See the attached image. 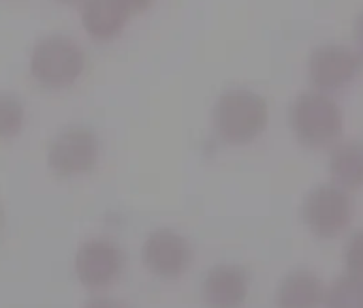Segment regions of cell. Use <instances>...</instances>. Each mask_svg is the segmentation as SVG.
<instances>
[{"instance_id": "ffe728a7", "label": "cell", "mask_w": 363, "mask_h": 308, "mask_svg": "<svg viewBox=\"0 0 363 308\" xmlns=\"http://www.w3.org/2000/svg\"><path fill=\"white\" fill-rule=\"evenodd\" d=\"M3 221H5V216H3V210H0V231H3Z\"/></svg>"}, {"instance_id": "ac0fdd59", "label": "cell", "mask_w": 363, "mask_h": 308, "mask_svg": "<svg viewBox=\"0 0 363 308\" xmlns=\"http://www.w3.org/2000/svg\"><path fill=\"white\" fill-rule=\"evenodd\" d=\"M352 35H354V43H357V50L363 54V11L357 16L354 20V28H352Z\"/></svg>"}, {"instance_id": "8fae6325", "label": "cell", "mask_w": 363, "mask_h": 308, "mask_svg": "<svg viewBox=\"0 0 363 308\" xmlns=\"http://www.w3.org/2000/svg\"><path fill=\"white\" fill-rule=\"evenodd\" d=\"M329 182L348 191H363V141L361 139H340L329 150L327 161Z\"/></svg>"}, {"instance_id": "52a82bcc", "label": "cell", "mask_w": 363, "mask_h": 308, "mask_svg": "<svg viewBox=\"0 0 363 308\" xmlns=\"http://www.w3.org/2000/svg\"><path fill=\"white\" fill-rule=\"evenodd\" d=\"M73 270L86 289H107L124 270V251L109 238H90L77 248Z\"/></svg>"}, {"instance_id": "3957f363", "label": "cell", "mask_w": 363, "mask_h": 308, "mask_svg": "<svg viewBox=\"0 0 363 308\" xmlns=\"http://www.w3.org/2000/svg\"><path fill=\"white\" fill-rule=\"evenodd\" d=\"M352 193L327 182L312 187L299 206L303 227L318 240H337L352 227L354 221Z\"/></svg>"}, {"instance_id": "7a4b0ae2", "label": "cell", "mask_w": 363, "mask_h": 308, "mask_svg": "<svg viewBox=\"0 0 363 308\" xmlns=\"http://www.w3.org/2000/svg\"><path fill=\"white\" fill-rule=\"evenodd\" d=\"M212 124L216 135L231 145H248L259 139L269 124V105L257 90L227 88L214 103Z\"/></svg>"}, {"instance_id": "d6986e66", "label": "cell", "mask_w": 363, "mask_h": 308, "mask_svg": "<svg viewBox=\"0 0 363 308\" xmlns=\"http://www.w3.org/2000/svg\"><path fill=\"white\" fill-rule=\"evenodd\" d=\"M58 3H62V5H71V3H82V0H58Z\"/></svg>"}, {"instance_id": "8992f818", "label": "cell", "mask_w": 363, "mask_h": 308, "mask_svg": "<svg viewBox=\"0 0 363 308\" xmlns=\"http://www.w3.org/2000/svg\"><path fill=\"white\" fill-rule=\"evenodd\" d=\"M101 157V143L88 126H67L60 131L48 150V167L62 178L90 174Z\"/></svg>"}, {"instance_id": "e0dca14e", "label": "cell", "mask_w": 363, "mask_h": 308, "mask_svg": "<svg viewBox=\"0 0 363 308\" xmlns=\"http://www.w3.org/2000/svg\"><path fill=\"white\" fill-rule=\"evenodd\" d=\"M84 308H126L122 302L113 299V297H105V295H96L92 299H88L84 304Z\"/></svg>"}, {"instance_id": "5bb4252c", "label": "cell", "mask_w": 363, "mask_h": 308, "mask_svg": "<svg viewBox=\"0 0 363 308\" xmlns=\"http://www.w3.org/2000/svg\"><path fill=\"white\" fill-rule=\"evenodd\" d=\"M26 120L24 103L13 92H0V139H13L22 133Z\"/></svg>"}, {"instance_id": "6da1fadb", "label": "cell", "mask_w": 363, "mask_h": 308, "mask_svg": "<svg viewBox=\"0 0 363 308\" xmlns=\"http://www.w3.org/2000/svg\"><path fill=\"white\" fill-rule=\"evenodd\" d=\"M289 128L308 150H331L344 137V111L333 94L320 90L299 92L289 107Z\"/></svg>"}, {"instance_id": "ba28073f", "label": "cell", "mask_w": 363, "mask_h": 308, "mask_svg": "<svg viewBox=\"0 0 363 308\" xmlns=\"http://www.w3.org/2000/svg\"><path fill=\"white\" fill-rule=\"evenodd\" d=\"M141 261L150 274L173 280L193 263V246L179 231L160 227L147 233L141 246Z\"/></svg>"}, {"instance_id": "2e32d148", "label": "cell", "mask_w": 363, "mask_h": 308, "mask_svg": "<svg viewBox=\"0 0 363 308\" xmlns=\"http://www.w3.org/2000/svg\"><path fill=\"white\" fill-rule=\"evenodd\" d=\"M116 3L130 16V13H141L154 5V0H116Z\"/></svg>"}, {"instance_id": "7c38bea8", "label": "cell", "mask_w": 363, "mask_h": 308, "mask_svg": "<svg viewBox=\"0 0 363 308\" xmlns=\"http://www.w3.org/2000/svg\"><path fill=\"white\" fill-rule=\"evenodd\" d=\"M128 22V13L116 0H84L82 26L94 41H111L122 35Z\"/></svg>"}, {"instance_id": "9c48e42d", "label": "cell", "mask_w": 363, "mask_h": 308, "mask_svg": "<svg viewBox=\"0 0 363 308\" xmlns=\"http://www.w3.org/2000/svg\"><path fill=\"white\" fill-rule=\"evenodd\" d=\"M250 295V274L235 263L214 265L201 285V297L208 308H242Z\"/></svg>"}, {"instance_id": "277c9868", "label": "cell", "mask_w": 363, "mask_h": 308, "mask_svg": "<svg viewBox=\"0 0 363 308\" xmlns=\"http://www.w3.org/2000/svg\"><path fill=\"white\" fill-rule=\"evenodd\" d=\"M86 69L82 45L65 35H48L37 41L30 54V75L48 90L73 86Z\"/></svg>"}, {"instance_id": "9a60e30c", "label": "cell", "mask_w": 363, "mask_h": 308, "mask_svg": "<svg viewBox=\"0 0 363 308\" xmlns=\"http://www.w3.org/2000/svg\"><path fill=\"white\" fill-rule=\"evenodd\" d=\"M342 263L344 272L363 278V229L348 236L342 248Z\"/></svg>"}, {"instance_id": "30bf717a", "label": "cell", "mask_w": 363, "mask_h": 308, "mask_svg": "<svg viewBox=\"0 0 363 308\" xmlns=\"http://www.w3.org/2000/svg\"><path fill=\"white\" fill-rule=\"evenodd\" d=\"M325 280L312 270H293L276 287V308H323Z\"/></svg>"}, {"instance_id": "5b68a950", "label": "cell", "mask_w": 363, "mask_h": 308, "mask_svg": "<svg viewBox=\"0 0 363 308\" xmlns=\"http://www.w3.org/2000/svg\"><path fill=\"white\" fill-rule=\"evenodd\" d=\"M363 71V54L344 43H325L308 56V79L314 90L337 94L350 88Z\"/></svg>"}, {"instance_id": "4fadbf2b", "label": "cell", "mask_w": 363, "mask_h": 308, "mask_svg": "<svg viewBox=\"0 0 363 308\" xmlns=\"http://www.w3.org/2000/svg\"><path fill=\"white\" fill-rule=\"evenodd\" d=\"M323 308H363V278L348 272L335 276L325 287Z\"/></svg>"}]
</instances>
